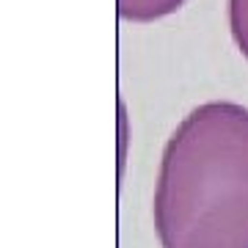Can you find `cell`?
I'll return each mask as SVG.
<instances>
[{"label": "cell", "mask_w": 248, "mask_h": 248, "mask_svg": "<svg viewBox=\"0 0 248 248\" xmlns=\"http://www.w3.org/2000/svg\"><path fill=\"white\" fill-rule=\"evenodd\" d=\"M229 28L240 53L248 58V0H229Z\"/></svg>", "instance_id": "obj_3"}, {"label": "cell", "mask_w": 248, "mask_h": 248, "mask_svg": "<svg viewBox=\"0 0 248 248\" xmlns=\"http://www.w3.org/2000/svg\"><path fill=\"white\" fill-rule=\"evenodd\" d=\"M163 248H248V108L204 102L166 141L155 185Z\"/></svg>", "instance_id": "obj_1"}, {"label": "cell", "mask_w": 248, "mask_h": 248, "mask_svg": "<svg viewBox=\"0 0 248 248\" xmlns=\"http://www.w3.org/2000/svg\"><path fill=\"white\" fill-rule=\"evenodd\" d=\"M185 0H119V14L133 22H152L177 11Z\"/></svg>", "instance_id": "obj_2"}]
</instances>
